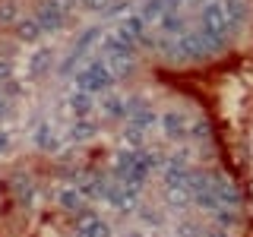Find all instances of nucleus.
<instances>
[{
  "instance_id": "obj_1",
  "label": "nucleus",
  "mask_w": 253,
  "mask_h": 237,
  "mask_svg": "<svg viewBox=\"0 0 253 237\" xmlns=\"http://www.w3.org/2000/svg\"><path fill=\"white\" fill-rule=\"evenodd\" d=\"M231 22H228L221 3H206L200 13V35L206 38V44L212 47V54H221L231 41Z\"/></svg>"
},
{
  "instance_id": "obj_2",
  "label": "nucleus",
  "mask_w": 253,
  "mask_h": 237,
  "mask_svg": "<svg viewBox=\"0 0 253 237\" xmlns=\"http://www.w3.org/2000/svg\"><path fill=\"white\" fill-rule=\"evenodd\" d=\"M212 57V47L206 44V38L200 32H187V35H180L177 41L168 47V60L171 63H203Z\"/></svg>"
},
{
  "instance_id": "obj_3",
  "label": "nucleus",
  "mask_w": 253,
  "mask_h": 237,
  "mask_svg": "<svg viewBox=\"0 0 253 237\" xmlns=\"http://www.w3.org/2000/svg\"><path fill=\"white\" fill-rule=\"evenodd\" d=\"M114 73H111V67H108V60H92L85 70H79L76 73V85L79 89H85V92H92V95H105L111 85H114Z\"/></svg>"
},
{
  "instance_id": "obj_4",
  "label": "nucleus",
  "mask_w": 253,
  "mask_h": 237,
  "mask_svg": "<svg viewBox=\"0 0 253 237\" xmlns=\"http://www.w3.org/2000/svg\"><path fill=\"white\" fill-rule=\"evenodd\" d=\"M98 38H101V29H98V26H92V29H85V32H83V35H79V41L73 44V51H70V57H67V60H63V63H60V73H63V76H67V73H70V70H73V67H76V60H79V57H83V54H85V51H89V47H92L95 41H98Z\"/></svg>"
},
{
  "instance_id": "obj_5",
  "label": "nucleus",
  "mask_w": 253,
  "mask_h": 237,
  "mask_svg": "<svg viewBox=\"0 0 253 237\" xmlns=\"http://www.w3.org/2000/svg\"><path fill=\"white\" fill-rule=\"evenodd\" d=\"M101 51H105V60H111V57H124V54H139V44L133 38L121 35V32H114V35L101 38Z\"/></svg>"
},
{
  "instance_id": "obj_6",
  "label": "nucleus",
  "mask_w": 253,
  "mask_h": 237,
  "mask_svg": "<svg viewBox=\"0 0 253 237\" xmlns=\"http://www.w3.org/2000/svg\"><path fill=\"white\" fill-rule=\"evenodd\" d=\"M162 130L168 139H187L190 136V120L184 111H168V114H162Z\"/></svg>"
},
{
  "instance_id": "obj_7",
  "label": "nucleus",
  "mask_w": 253,
  "mask_h": 237,
  "mask_svg": "<svg viewBox=\"0 0 253 237\" xmlns=\"http://www.w3.org/2000/svg\"><path fill=\"white\" fill-rule=\"evenodd\" d=\"M215 193H218V202L228 205V209H237V205L244 202L237 184H234V180H228V177H221V174H215Z\"/></svg>"
},
{
  "instance_id": "obj_8",
  "label": "nucleus",
  "mask_w": 253,
  "mask_h": 237,
  "mask_svg": "<svg viewBox=\"0 0 253 237\" xmlns=\"http://www.w3.org/2000/svg\"><path fill=\"white\" fill-rule=\"evenodd\" d=\"M51 67H54V51H51V47H38V51L29 57V79L47 76V73H51Z\"/></svg>"
},
{
  "instance_id": "obj_9",
  "label": "nucleus",
  "mask_w": 253,
  "mask_h": 237,
  "mask_svg": "<svg viewBox=\"0 0 253 237\" xmlns=\"http://www.w3.org/2000/svg\"><path fill=\"white\" fill-rule=\"evenodd\" d=\"M76 237H111V228H108L101 218H95V215H89V212H83V215H79Z\"/></svg>"
},
{
  "instance_id": "obj_10",
  "label": "nucleus",
  "mask_w": 253,
  "mask_h": 237,
  "mask_svg": "<svg viewBox=\"0 0 253 237\" xmlns=\"http://www.w3.org/2000/svg\"><path fill=\"white\" fill-rule=\"evenodd\" d=\"M35 19H38V26H42V32H57V29L63 26V19H67V16H63L60 10H54V6L44 0V3L35 10Z\"/></svg>"
},
{
  "instance_id": "obj_11",
  "label": "nucleus",
  "mask_w": 253,
  "mask_h": 237,
  "mask_svg": "<svg viewBox=\"0 0 253 237\" xmlns=\"http://www.w3.org/2000/svg\"><path fill=\"white\" fill-rule=\"evenodd\" d=\"M190 171L187 164L180 161H168L165 164V187H180V190H190Z\"/></svg>"
},
{
  "instance_id": "obj_12",
  "label": "nucleus",
  "mask_w": 253,
  "mask_h": 237,
  "mask_svg": "<svg viewBox=\"0 0 253 237\" xmlns=\"http://www.w3.org/2000/svg\"><path fill=\"white\" fill-rule=\"evenodd\" d=\"M158 26H162V32L168 38H180V35H187V16L184 13H177V10H171V13H165L162 19H158Z\"/></svg>"
},
{
  "instance_id": "obj_13",
  "label": "nucleus",
  "mask_w": 253,
  "mask_h": 237,
  "mask_svg": "<svg viewBox=\"0 0 253 237\" xmlns=\"http://www.w3.org/2000/svg\"><path fill=\"white\" fill-rule=\"evenodd\" d=\"M221 10H225L228 22H231V29H241L244 22H247V16H250L247 0H221Z\"/></svg>"
},
{
  "instance_id": "obj_14",
  "label": "nucleus",
  "mask_w": 253,
  "mask_h": 237,
  "mask_svg": "<svg viewBox=\"0 0 253 237\" xmlns=\"http://www.w3.org/2000/svg\"><path fill=\"white\" fill-rule=\"evenodd\" d=\"M13 35L19 38V41H38V35H42V26H38V19L35 16H22L19 22L13 26Z\"/></svg>"
},
{
  "instance_id": "obj_15",
  "label": "nucleus",
  "mask_w": 253,
  "mask_h": 237,
  "mask_svg": "<svg viewBox=\"0 0 253 237\" xmlns=\"http://www.w3.org/2000/svg\"><path fill=\"white\" fill-rule=\"evenodd\" d=\"M111 73H114L117 79H130L133 73H136V54H124V57H111L108 60Z\"/></svg>"
},
{
  "instance_id": "obj_16",
  "label": "nucleus",
  "mask_w": 253,
  "mask_h": 237,
  "mask_svg": "<svg viewBox=\"0 0 253 237\" xmlns=\"http://www.w3.org/2000/svg\"><path fill=\"white\" fill-rule=\"evenodd\" d=\"M117 32H121V35H126V38H133L136 44L149 35V32H146V19H142V16H126Z\"/></svg>"
},
{
  "instance_id": "obj_17",
  "label": "nucleus",
  "mask_w": 253,
  "mask_h": 237,
  "mask_svg": "<svg viewBox=\"0 0 253 237\" xmlns=\"http://www.w3.org/2000/svg\"><path fill=\"white\" fill-rule=\"evenodd\" d=\"M92 108H95V101H92V92H85V89H79L70 95V111H73L76 117H89L92 114Z\"/></svg>"
},
{
  "instance_id": "obj_18",
  "label": "nucleus",
  "mask_w": 253,
  "mask_h": 237,
  "mask_svg": "<svg viewBox=\"0 0 253 237\" xmlns=\"http://www.w3.org/2000/svg\"><path fill=\"white\" fill-rule=\"evenodd\" d=\"M83 196H85L83 190H73V187L63 190V193H60V209H63V212H76V215H83V212H85Z\"/></svg>"
},
{
  "instance_id": "obj_19",
  "label": "nucleus",
  "mask_w": 253,
  "mask_h": 237,
  "mask_svg": "<svg viewBox=\"0 0 253 237\" xmlns=\"http://www.w3.org/2000/svg\"><path fill=\"white\" fill-rule=\"evenodd\" d=\"M35 146L42 149V152H57V136H54V130H51V123H38V130H35Z\"/></svg>"
},
{
  "instance_id": "obj_20",
  "label": "nucleus",
  "mask_w": 253,
  "mask_h": 237,
  "mask_svg": "<svg viewBox=\"0 0 253 237\" xmlns=\"http://www.w3.org/2000/svg\"><path fill=\"white\" fill-rule=\"evenodd\" d=\"M101 114L105 117H126V108H124V98L121 95H108L105 92V98H101Z\"/></svg>"
},
{
  "instance_id": "obj_21",
  "label": "nucleus",
  "mask_w": 253,
  "mask_h": 237,
  "mask_svg": "<svg viewBox=\"0 0 253 237\" xmlns=\"http://www.w3.org/2000/svg\"><path fill=\"white\" fill-rule=\"evenodd\" d=\"M95 133H98V126H95L89 117H76V123H73V130H70V139H76V142H83V139H92Z\"/></svg>"
},
{
  "instance_id": "obj_22",
  "label": "nucleus",
  "mask_w": 253,
  "mask_h": 237,
  "mask_svg": "<svg viewBox=\"0 0 253 237\" xmlns=\"http://www.w3.org/2000/svg\"><path fill=\"white\" fill-rule=\"evenodd\" d=\"M165 196H168V205H174V209H187L190 199H193V193L180 187H165Z\"/></svg>"
},
{
  "instance_id": "obj_23",
  "label": "nucleus",
  "mask_w": 253,
  "mask_h": 237,
  "mask_svg": "<svg viewBox=\"0 0 253 237\" xmlns=\"http://www.w3.org/2000/svg\"><path fill=\"white\" fill-rule=\"evenodd\" d=\"M22 16H19V3L16 0H3L0 3V26H16Z\"/></svg>"
},
{
  "instance_id": "obj_24",
  "label": "nucleus",
  "mask_w": 253,
  "mask_h": 237,
  "mask_svg": "<svg viewBox=\"0 0 253 237\" xmlns=\"http://www.w3.org/2000/svg\"><path fill=\"white\" fill-rule=\"evenodd\" d=\"M16 199H19V205H32V177L29 174L16 177Z\"/></svg>"
},
{
  "instance_id": "obj_25",
  "label": "nucleus",
  "mask_w": 253,
  "mask_h": 237,
  "mask_svg": "<svg viewBox=\"0 0 253 237\" xmlns=\"http://www.w3.org/2000/svg\"><path fill=\"white\" fill-rule=\"evenodd\" d=\"M165 3H168V0H146V6H142V19L146 22H155V19H162L165 16Z\"/></svg>"
},
{
  "instance_id": "obj_26",
  "label": "nucleus",
  "mask_w": 253,
  "mask_h": 237,
  "mask_svg": "<svg viewBox=\"0 0 253 237\" xmlns=\"http://www.w3.org/2000/svg\"><path fill=\"white\" fill-rule=\"evenodd\" d=\"M215 218H218V225H221V228H234V225H241V215H237L234 209H228V205H218V209H215Z\"/></svg>"
},
{
  "instance_id": "obj_27",
  "label": "nucleus",
  "mask_w": 253,
  "mask_h": 237,
  "mask_svg": "<svg viewBox=\"0 0 253 237\" xmlns=\"http://www.w3.org/2000/svg\"><path fill=\"white\" fill-rule=\"evenodd\" d=\"M142 136H146V130H142L139 123H133V120H130V123L124 126V139L130 142L133 149H139V142H142Z\"/></svg>"
},
{
  "instance_id": "obj_28",
  "label": "nucleus",
  "mask_w": 253,
  "mask_h": 237,
  "mask_svg": "<svg viewBox=\"0 0 253 237\" xmlns=\"http://www.w3.org/2000/svg\"><path fill=\"white\" fill-rule=\"evenodd\" d=\"M124 108H126V120H130V117H136L139 111H146L149 105H146L142 95H130V98H124Z\"/></svg>"
},
{
  "instance_id": "obj_29",
  "label": "nucleus",
  "mask_w": 253,
  "mask_h": 237,
  "mask_svg": "<svg viewBox=\"0 0 253 237\" xmlns=\"http://www.w3.org/2000/svg\"><path fill=\"white\" fill-rule=\"evenodd\" d=\"M130 120H133V123H139V126H142V130H149V126H155V123H162V117H158V114H155V111H152V108H146V111H139V114H136V117H130Z\"/></svg>"
},
{
  "instance_id": "obj_30",
  "label": "nucleus",
  "mask_w": 253,
  "mask_h": 237,
  "mask_svg": "<svg viewBox=\"0 0 253 237\" xmlns=\"http://www.w3.org/2000/svg\"><path fill=\"white\" fill-rule=\"evenodd\" d=\"M209 120L206 117H196L193 123H190V136H196V139H209Z\"/></svg>"
},
{
  "instance_id": "obj_31",
  "label": "nucleus",
  "mask_w": 253,
  "mask_h": 237,
  "mask_svg": "<svg viewBox=\"0 0 253 237\" xmlns=\"http://www.w3.org/2000/svg\"><path fill=\"white\" fill-rule=\"evenodd\" d=\"M83 6H85V10H92V13H108L111 0H83Z\"/></svg>"
},
{
  "instance_id": "obj_32",
  "label": "nucleus",
  "mask_w": 253,
  "mask_h": 237,
  "mask_svg": "<svg viewBox=\"0 0 253 237\" xmlns=\"http://www.w3.org/2000/svg\"><path fill=\"white\" fill-rule=\"evenodd\" d=\"M47 3H51L54 10H60L63 16H70V10H73V6H76V0H47Z\"/></svg>"
},
{
  "instance_id": "obj_33",
  "label": "nucleus",
  "mask_w": 253,
  "mask_h": 237,
  "mask_svg": "<svg viewBox=\"0 0 253 237\" xmlns=\"http://www.w3.org/2000/svg\"><path fill=\"white\" fill-rule=\"evenodd\" d=\"M10 79H13V67H10V60H6V57H0V85L10 82Z\"/></svg>"
},
{
  "instance_id": "obj_34",
  "label": "nucleus",
  "mask_w": 253,
  "mask_h": 237,
  "mask_svg": "<svg viewBox=\"0 0 253 237\" xmlns=\"http://www.w3.org/2000/svg\"><path fill=\"white\" fill-rule=\"evenodd\" d=\"M203 237H228V228H212V231H203Z\"/></svg>"
},
{
  "instance_id": "obj_35",
  "label": "nucleus",
  "mask_w": 253,
  "mask_h": 237,
  "mask_svg": "<svg viewBox=\"0 0 253 237\" xmlns=\"http://www.w3.org/2000/svg\"><path fill=\"white\" fill-rule=\"evenodd\" d=\"M6 149H10V133L0 130V152H6Z\"/></svg>"
},
{
  "instance_id": "obj_36",
  "label": "nucleus",
  "mask_w": 253,
  "mask_h": 237,
  "mask_svg": "<svg viewBox=\"0 0 253 237\" xmlns=\"http://www.w3.org/2000/svg\"><path fill=\"white\" fill-rule=\"evenodd\" d=\"M3 114H6V98L0 95V117H3Z\"/></svg>"
}]
</instances>
